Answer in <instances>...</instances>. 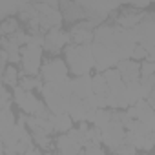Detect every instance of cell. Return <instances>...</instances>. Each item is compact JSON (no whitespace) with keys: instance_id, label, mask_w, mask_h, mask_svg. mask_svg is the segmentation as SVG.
<instances>
[{"instance_id":"cell-3","label":"cell","mask_w":155,"mask_h":155,"mask_svg":"<svg viewBox=\"0 0 155 155\" xmlns=\"http://www.w3.org/2000/svg\"><path fill=\"white\" fill-rule=\"evenodd\" d=\"M42 49H44L42 46H33V44H28L20 49V62H22L24 75L35 77L42 69V64H40Z\"/></svg>"},{"instance_id":"cell-9","label":"cell","mask_w":155,"mask_h":155,"mask_svg":"<svg viewBox=\"0 0 155 155\" xmlns=\"http://www.w3.org/2000/svg\"><path fill=\"white\" fill-rule=\"evenodd\" d=\"M71 86H73V95L82 101H88L91 95H95L93 93V77H90V75L75 77L71 81Z\"/></svg>"},{"instance_id":"cell-16","label":"cell","mask_w":155,"mask_h":155,"mask_svg":"<svg viewBox=\"0 0 155 155\" xmlns=\"http://www.w3.org/2000/svg\"><path fill=\"white\" fill-rule=\"evenodd\" d=\"M20 8H22V2H0V18L8 20V15H15L17 11L20 13Z\"/></svg>"},{"instance_id":"cell-17","label":"cell","mask_w":155,"mask_h":155,"mask_svg":"<svg viewBox=\"0 0 155 155\" xmlns=\"http://www.w3.org/2000/svg\"><path fill=\"white\" fill-rule=\"evenodd\" d=\"M111 120H113V113L104 108V110H99V111H97V117H95V122H93V124H95V128H99V130L102 131Z\"/></svg>"},{"instance_id":"cell-10","label":"cell","mask_w":155,"mask_h":155,"mask_svg":"<svg viewBox=\"0 0 155 155\" xmlns=\"http://www.w3.org/2000/svg\"><path fill=\"white\" fill-rule=\"evenodd\" d=\"M117 71L120 73L124 84H130V82L139 81V77H140V64L135 62V60H122V62L117 64Z\"/></svg>"},{"instance_id":"cell-26","label":"cell","mask_w":155,"mask_h":155,"mask_svg":"<svg viewBox=\"0 0 155 155\" xmlns=\"http://www.w3.org/2000/svg\"><path fill=\"white\" fill-rule=\"evenodd\" d=\"M0 93H2V111L4 110H9V106H11V95L8 91V88H2V90H0Z\"/></svg>"},{"instance_id":"cell-4","label":"cell","mask_w":155,"mask_h":155,"mask_svg":"<svg viewBox=\"0 0 155 155\" xmlns=\"http://www.w3.org/2000/svg\"><path fill=\"white\" fill-rule=\"evenodd\" d=\"M101 22L97 20H82L79 24H75L69 29V37H71V44L75 46H90V42L95 38V33H91V29L95 26H99Z\"/></svg>"},{"instance_id":"cell-28","label":"cell","mask_w":155,"mask_h":155,"mask_svg":"<svg viewBox=\"0 0 155 155\" xmlns=\"http://www.w3.org/2000/svg\"><path fill=\"white\" fill-rule=\"evenodd\" d=\"M151 140H153V146H155V131H151Z\"/></svg>"},{"instance_id":"cell-1","label":"cell","mask_w":155,"mask_h":155,"mask_svg":"<svg viewBox=\"0 0 155 155\" xmlns=\"http://www.w3.org/2000/svg\"><path fill=\"white\" fill-rule=\"evenodd\" d=\"M42 95L46 99V106L53 115L66 113L69 108V99L73 97L71 81L66 79L62 82H46L42 88Z\"/></svg>"},{"instance_id":"cell-21","label":"cell","mask_w":155,"mask_h":155,"mask_svg":"<svg viewBox=\"0 0 155 155\" xmlns=\"http://www.w3.org/2000/svg\"><path fill=\"white\" fill-rule=\"evenodd\" d=\"M153 75H155V62L144 60L140 64V77L142 79H148V77H153Z\"/></svg>"},{"instance_id":"cell-27","label":"cell","mask_w":155,"mask_h":155,"mask_svg":"<svg viewBox=\"0 0 155 155\" xmlns=\"http://www.w3.org/2000/svg\"><path fill=\"white\" fill-rule=\"evenodd\" d=\"M26 155H42V153H40V150H38V148L31 146V148H29V150L26 151Z\"/></svg>"},{"instance_id":"cell-25","label":"cell","mask_w":155,"mask_h":155,"mask_svg":"<svg viewBox=\"0 0 155 155\" xmlns=\"http://www.w3.org/2000/svg\"><path fill=\"white\" fill-rule=\"evenodd\" d=\"M131 58H137V60H142V58H148V49L140 44L135 46V51H133V57Z\"/></svg>"},{"instance_id":"cell-14","label":"cell","mask_w":155,"mask_h":155,"mask_svg":"<svg viewBox=\"0 0 155 155\" xmlns=\"http://www.w3.org/2000/svg\"><path fill=\"white\" fill-rule=\"evenodd\" d=\"M51 124H53V130L55 131H60V133H66L71 130V124H73V119L68 115V113H60V115H51Z\"/></svg>"},{"instance_id":"cell-22","label":"cell","mask_w":155,"mask_h":155,"mask_svg":"<svg viewBox=\"0 0 155 155\" xmlns=\"http://www.w3.org/2000/svg\"><path fill=\"white\" fill-rule=\"evenodd\" d=\"M31 137H33V140H35L40 148H44V150H49V148H51V140H49V137H48L46 133H33Z\"/></svg>"},{"instance_id":"cell-18","label":"cell","mask_w":155,"mask_h":155,"mask_svg":"<svg viewBox=\"0 0 155 155\" xmlns=\"http://www.w3.org/2000/svg\"><path fill=\"white\" fill-rule=\"evenodd\" d=\"M2 82H4V86H9L11 90H15L18 86V71L15 69V66H9L6 69V73L2 75Z\"/></svg>"},{"instance_id":"cell-5","label":"cell","mask_w":155,"mask_h":155,"mask_svg":"<svg viewBox=\"0 0 155 155\" xmlns=\"http://www.w3.org/2000/svg\"><path fill=\"white\" fill-rule=\"evenodd\" d=\"M40 77L46 82H62L68 79V64L58 58H51L44 62L40 69Z\"/></svg>"},{"instance_id":"cell-6","label":"cell","mask_w":155,"mask_h":155,"mask_svg":"<svg viewBox=\"0 0 155 155\" xmlns=\"http://www.w3.org/2000/svg\"><path fill=\"white\" fill-rule=\"evenodd\" d=\"M91 49H93V58H95V69L99 73L108 71V69H113V66H117L120 62L119 57L111 49H108V48H104L101 44H93Z\"/></svg>"},{"instance_id":"cell-7","label":"cell","mask_w":155,"mask_h":155,"mask_svg":"<svg viewBox=\"0 0 155 155\" xmlns=\"http://www.w3.org/2000/svg\"><path fill=\"white\" fill-rule=\"evenodd\" d=\"M102 142L106 146H110V150H115L119 148L120 144L126 142V131H124V126L120 122H115L111 120L104 130H102Z\"/></svg>"},{"instance_id":"cell-15","label":"cell","mask_w":155,"mask_h":155,"mask_svg":"<svg viewBox=\"0 0 155 155\" xmlns=\"http://www.w3.org/2000/svg\"><path fill=\"white\" fill-rule=\"evenodd\" d=\"M110 91V86L106 82V77L102 73H97L93 77V93L95 95H101V97H106Z\"/></svg>"},{"instance_id":"cell-8","label":"cell","mask_w":155,"mask_h":155,"mask_svg":"<svg viewBox=\"0 0 155 155\" xmlns=\"http://www.w3.org/2000/svg\"><path fill=\"white\" fill-rule=\"evenodd\" d=\"M69 42H71L69 33L62 31L60 28H53V29L46 35L44 49H46V51H49V53H53V55H57V53L64 48V44H69Z\"/></svg>"},{"instance_id":"cell-12","label":"cell","mask_w":155,"mask_h":155,"mask_svg":"<svg viewBox=\"0 0 155 155\" xmlns=\"http://www.w3.org/2000/svg\"><path fill=\"white\" fill-rule=\"evenodd\" d=\"M81 146L79 142H75L68 133L66 135H60L57 139V148H58V153L60 155H79L81 153Z\"/></svg>"},{"instance_id":"cell-2","label":"cell","mask_w":155,"mask_h":155,"mask_svg":"<svg viewBox=\"0 0 155 155\" xmlns=\"http://www.w3.org/2000/svg\"><path fill=\"white\" fill-rule=\"evenodd\" d=\"M66 64H68V68L77 77L88 75V71L91 68H95V58H93L91 46H75V44H69L66 48Z\"/></svg>"},{"instance_id":"cell-11","label":"cell","mask_w":155,"mask_h":155,"mask_svg":"<svg viewBox=\"0 0 155 155\" xmlns=\"http://www.w3.org/2000/svg\"><path fill=\"white\" fill-rule=\"evenodd\" d=\"M88 110H90V108H88V102H86V101L75 97V95L69 99V108H68V111H69V117H71L73 120L84 122V117H86V111H88Z\"/></svg>"},{"instance_id":"cell-23","label":"cell","mask_w":155,"mask_h":155,"mask_svg":"<svg viewBox=\"0 0 155 155\" xmlns=\"http://www.w3.org/2000/svg\"><path fill=\"white\" fill-rule=\"evenodd\" d=\"M111 151L117 153V155H135V146L131 142H124V144H120L119 148H115Z\"/></svg>"},{"instance_id":"cell-24","label":"cell","mask_w":155,"mask_h":155,"mask_svg":"<svg viewBox=\"0 0 155 155\" xmlns=\"http://www.w3.org/2000/svg\"><path fill=\"white\" fill-rule=\"evenodd\" d=\"M86 146V155H102V148L99 146V144H95V142H86L84 144Z\"/></svg>"},{"instance_id":"cell-20","label":"cell","mask_w":155,"mask_h":155,"mask_svg":"<svg viewBox=\"0 0 155 155\" xmlns=\"http://www.w3.org/2000/svg\"><path fill=\"white\" fill-rule=\"evenodd\" d=\"M17 31H18V22L15 18H8V20L2 22V26H0V33H2V37H13Z\"/></svg>"},{"instance_id":"cell-19","label":"cell","mask_w":155,"mask_h":155,"mask_svg":"<svg viewBox=\"0 0 155 155\" xmlns=\"http://www.w3.org/2000/svg\"><path fill=\"white\" fill-rule=\"evenodd\" d=\"M20 86H22L26 91H31V90H35V88H38V90L42 91V88H44V84H42L40 79H37V77H29V75H22V77H20Z\"/></svg>"},{"instance_id":"cell-13","label":"cell","mask_w":155,"mask_h":155,"mask_svg":"<svg viewBox=\"0 0 155 155\" xmlns=\"http://www.w3.org/2000/svg\"><path fill=\"white\" fill-rule=\"evenodd\" d=\"M15 126H17V122H15L13 111H11V110H4L2 113H0V130H2V139L8 137V135L13 131Z\"/></svg>"}]
</instances>
